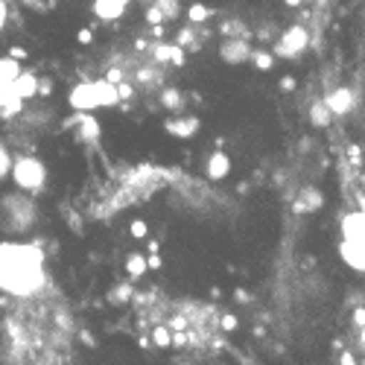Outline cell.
Instances as JSON below:
<instances>
[{
  "mask_svg": "<svg viewBox=\"0 0 365 365\" xmlns=\"http://www.w3.org/2000/svg\"><path fill=\"white\" fill-rule=\"evenodd\" d=\"M65 126H73V129H76V138H79V140H88V143L100 140V135H103L100 120L91 114V111H76V117H71Z\"/></svg>",
  "mask_w": 365,
  "mask_h": 365,
  "instance_id": "10",
  "label": "cell"
},
{
  "mask_svg": "<svg viewBox=\"0 0 365 365\" xmlns=\"http://www.w3.org/2000/svg\"><path fill=\"white\" fill-rule=\"evenodd\" d=\"M9 167H12V152L6 149L4 140H0V181L9 178Z\"/></svg>",
  "mask_w": 365,
  "mask_h": 365,
  "instance_id": "26",
  "label": "cell"
},
{
  "mask_svg": "<svg viewBox=\"0 0 365 365\" xmlns=\"http://www.w3.org/2000/svg\"><path fill=\"white\" fill-rule=\"evenodd\" d=\"M38 207L36 199L24 190H9L0 196V234L4 237H24L36 228Z\"/></svg>",
  "mask_w": 365,
  "mask_h": 365,
  "instance_id": "2",
  "label": "cell"
},
{
  "mask_svg": "<svg viewBox=\"0 0 365 365\" xmlns=\"http://www.w3.org/2000/svg\"><path fill=\"white\" fill-rule=\"evenodd\" d=\"M149 272V266H146V255H140V252H132L129 257H126V275L132 278V281H140L143 275Z\"/></svg>",
  "mask_w": 365,
  "mask_h": 365,
  "instance_id": "18",
  "label": "cell"
},
{
  "mask_svg": "<svg viewBox=\"0 0 365 365\" xmlns=\"http://www.w3.org/2000/svg\"><path fill=\"white\" fill-rule=\"evenodd\" d=\"M220 327H222L225 333H234V330L240 327V319H237L234 313H225V316H220Z\"/></svg>",
  "mask_w": 365,
  "mask_h": 365,
  "instance_id": "31",
  "label": "cell"
},
{
  "mask_svg": "<svg viewBox=\"0 0 365 365\" xmlns=\"http://www.w3.org/2000/svg\"><path fill=\"white\" fill-rule=\"evenodd\" d=\"M129 234H132L135 240H146V237H149V225H146V220H132Z\"/></svg>",
  "mask_w": 365,
  "mask_h": 365,
  "instance_id": "29",
  "label": "cell"
},
{
  "mask_svg": "<svg viewBox=\"0 0 365 365\" xmlns=\"http://www.w3.org/2000/svg\"><path fill=\"white\" fill-rule=\"evenodd\" d=\"M220 36H225V38H252V26H246L240 18H228L220 26Z\"/></svg>",
  "mask_w": 365,
  "mask_h": 365,
  "instance_id": "15",
  "label": "cell"
},
{
  "mask_svg": "<svg viewBox=\"0 0 365 365\" xmlns=\"http://www.w3.org/2000/svg\"><path fill=\"white\" fill-rule=\"evenodd\" d=\"M322 205H324V193L322 190L304 187V190H298V199L292 202V210H295V214H316Z\"/></svg>",
  "mask_w": 365,
  "mask_h": 365,
  "instance_id": "14",
  "label": "cell"
},
{
  "mask_svg": "<svg viewBox=\"0 0 365 365\" xmlns=\"http://www.w3.org/2000/svg\"><path fill=\"white\" fill-rule=\"evenodd\" d=\"M173 50H175V44H152V58H155L158 65H170V58H173Z\"/></svg>",
  "mask_w": 365,
  "mask_h": 365,
  "instance_id": "25",
  "label": "cell"
},
{
  "mask_svg": "<svg viewBox=\"0 0 365 365\" xmlns=\"http://www.w3.org/2000/svg\"><path fill=\"white\" fill-rule=\"evenodd\" d=\"M310 123H313L316 129H327V126L333 123V114H330V108L324 106V100H319V103L310 106Z\"/></svg>",
  "mask_w": 365,
  "mask_h": 365,
  "instance_id": "19",
  "label": "cell"
},
{
  "mask_svg": "<svg viewBox=\"0 0 365 365\" xmlns=\"http://www.w3.org/2000/svg\"><path fill=\"white\" fill-rule=\"evenodd\" d=\"M339 257L348 269L365 272V207L342 217L339 225Z\"/></svg>",
  "mask_w": 365,
  "mask_h": 365,
  "instance_id": "3",
  "label": "cell"
},
{
  "mask_svg": "<svg viewBox=\"0 0 365 365\" xmlns=\"http://www.w3.org/2000/svg\"><path fill=\"white\" fill-rule=\"evenodd\" d=\"M79 339H82L85 345H94V336H91V333H79Z\"/></svg>",
  "mask_w": 365,
  "mask_h": 365,
  "instance_id": "42",
  "label": "cell"
},
{
  "mask_svg": "<svg viewBox=\"0 0 365 365\" xmlns=\"http://www.w3.org/2000/svg\"><path fill=\"white\" fill-rule=\"evenodd\" d=\"M50 91H53V82L47 76H38V97H50Z\"/></svg>",
  "mask_w": 365,
  "mask_h": 365,
  "instance_id": "35",
  "label": "cell"
},
{
  "mask_svg": "<svg viewBox=\"0 0 365 365\" xmlns=\"http://www.w3.org/2000/svg\"><path fill=\"white\" fill-rule=\"evenodd\" d=\"M152 342H155L161 351L173 348V330H170V324H155V327H152Z\"/></svg>",
  "mask_w": 365,
  "mask_h": 365,
  "instance_id": "22",
  "label": "cell"
},
{
  "mask_svg": "<svg viewBox=\"0 0 365 365\" xmlns=\"http://www.w3.org/2000/svg\"><path fill=\"white\" fill-rule=\"evenodd\" d=\"M354 324H356V327L365 324V307H356V310H354Z\"/></svg>",
  "mask_w": 365,
  "mask_h": 365,
  "instance_id": "38",
  "label": "cell"
},
{
  "mask_svg": "<svg viewBox=\"0 0 365 365\" xmlns=\"http://www.w3.org/2000/svg\"><path fill=\"white\" fill-rule=\"evenodd\" d=\"M158 106L167 108V111H181V108H185V94L175 91V88H164L158 94Z\"/></svg>",
  "mask_w": 365,
  "mask_h": 365,
  "instance_id": "16",
  "label": "cell"
},
{
  "mask_svg": "<svg viewBox=\"0 0 365 365\" xmlns=\"http://www.w3.org/2000/svg\"><path fill=\"white\" fill-rule=\"evenodd\" d=\"M231 167H234V164H231V155L217 146V149L207 155V161H205V175H207V181H222V178H228Z\"/></svg>",
  "mask_w": 365,
  "mask_h": 365,
  "instance_id": "11",
  "label": "cell"
},
{
  "mask_svg": "<svg viewBox=\"0 0 365 365\" xmlns=\"http://www.w3.org/2000/svg\"><path fill=\"white\" fill-rule=\"evenodd\" d=\"M76 41L82 44V47H88L91 41H94V29H88V26H82L79 33H76Z\"/></svg>",
  "mask_w": 365,
  "mask_h": 365,
  "instance_id": "32",
  "label": "cell"
},
{
  "mask_svg": "<svg viewBox=\"0 0 365 365\" xmlns=\"http://www.w3.org/2000/svg\"><path fill=\"white\" fill-rule=\"evenodd\" d=\"M21 71H24V68H21V62L6 53L4 58H0V85H12V82H15V76H18Z\"/></svg>",
  "mask_w": 365,
  "mask_h": 365,
  "instance_id": "17",
  "label": "cell"
},
{
  "mask_svg": "<svg viewBox=\"0 0 365 365\" xmlns=\"http://www.w3.org/2000/svg\"><path fill=\"white\" fill-rule=\"evenodd\" d=\"M47 257L41 242L6 237L0 240V292L29 301L47 289Z\"/></svg>",
  "mask_w": 365,
  "mask_h": 365,
  "instance_id": "1",
  "label": "cell"
},
{
  "mask_svg": "<svg viewBox=\"0 0 365 365\" xmlns=\"http://www.w3.org/2000/svg\"><path fill=\"white\" fill-rule=\"evenodd\" d=\"M117 103H120L117 85L108 82L106 76L103 79H85L68 91V106L73 111H97V108H111Z\"/></svg>",
  "mask_w": 365,
  "mask_h": 365,
  "instance_id": "4",
  "label": "cell"
},
{
  "mask_svg": "<svg viewBox=\"0 0 365 365\" xmlns=\"http://www.w3.org/2000/svg\"><path fill=\"white\" fill-rule=\"evenodd\" d=\"M359 339H362V345H365V324L359 327Z\"/></svg>",
  "mask_w": 365,
  "mask_h": 365,
  "instance_id": "44",
  "label": "cell"
},
{
  "mask_svg": "<svg viewBox=\"0 0 365 365\" xmlns=\"http://www.w3.org/2000/svg\"><path fill=\"white\" fill-rule=\"evenodd\" d=\"M106 79L117 85V82H123V79H126V71H123V68H108V71H106Z\"/></svg>",
  "mask_w": 365,
  "mask_h": 365,
  "instance_id": "33",
  "label": "cell"
},
{
  "mask_svg": "<svg viewBox=\"0 0 365 365\" xmlns=\"http://www.w3.org/2000/svg\"><path fill=\"white\" fill-rule=\"evenodd\" d=\"M210 18H214V9H210V6H205V4H190L187 6V21L190 24H205Z\"/></svg>",
  "mask_w": 365,
  "mask_h": 365,
  "instance_id": "23",
  "label": "cell"
},
{
  "mask_svg": "<svg viewBox=\"0 0 365 365\" xmlns=\"http://www.w3.org/2000/svg\"><path fill=\"white\" fill-rule=\"evenodd\" d=\"M143 18H146V24H149V26H161V24H167V21H164V15H161V9H158L155 4H149V6H146Z\"/></svg>",
  "mask_w": 365,
  "mask_h": 365,
  "instance_id": "28",
  "label": "cell"
},
{
  "mask_svg": "<svg viewBox=\"0 0 365 365\" xmlns=\"http://www.w3.org/2000/svg\"><path fill=\"white\" fill-rule=\"evenodd\" d=\"M324 106L330 108L333 117H345L356 106V91L354 88H345V85L333 88V91H327V94H324Z\"/></svg>",
  "mask_w": 365,
  "mask_h": 365,
  "instance_id": "7",
  "label": "cell"
},
{
  "mask_svg": "<svg viewBox=\"0 0 365 365\" xmlns=\"http://www.w3.org/2000/svg\"><path fill=\"white\" fill-rule=\"evenodd\" d=\"M117 97H120V100H135V85L126 82V79L117 82Z\"/></svg>",
  "mask_w": 365,
  "mask_h": 365,
  "instance_id": "30",
  "label": "cell"
},
{
  "mask_svg": "<svg viewBox=\"0 0 365 365\" xmlns=\"http://www.w3.org/2000/svg\"><path fill=\"white\" fill-rule=\"evenodd\" d=\"M152 4L161 9L164 21H178V15H181V4H178V0H152Z\"/></svg>",
  "mask_w": 365,
  "mask_h": 365,
  "instance_id": "24",
  "label": "cell"
},
{
  "mask_svg": "<svg viewBox=\"0 0 365 365\" xmlns=\"http://www.w3.org/2000/svg\"><path fill=\"white\" fill-rule=\"evenodd\" d=\"M284 4H287V6H292V9H295V6H301V4H304V0H284Z\"/></svg>",
  "mask_w": 365,
  "mask_h": 365,
  "instance_id": "43",
  "label": "cell"
},
{
  "mask_svg": "<svg viewBox=\"0 0 365 365\" xmlns=\"http://www.w3.org/2000/svg\"><path fill=\"white\" fill-rule=\"evenodd\" d=\"M9 24V0H0V33L6 29Z\"/></svg>",
  "mask_w": 365,
  "mask_h": 365,
  "instance_id": "34",
  "label": "cell"
},
{
  "mask_svg": "<svg viewBox=\"0 0 365 365\" xmlns=\"http://www.w3.org/2000/svg\"><path fill=\"white\" fill-rule=\"evenodd\" d=\"M129 6H132V0H94V4H91V12H94V18L103 24H117L129 12Z\"/></svg>",
  "mask_w": 365,
  "mask_h": 365,
  "instance_id": "9",
  "label": "cell"
},
{
  "mask_svg": "<svg viewBox=\"0 0 365 365\" xmlns=\"http://www.w3.org/2000/svg\"><path fill=\"white\" fill-rule=\"evenodd\" d=\"M304 50H310V29L304 26V24L287 26L284 33L278 36V41L272 44V53H275V58H287V62L304 56Z\"/></svg>",
  "mask_w": 365,
  "mask_h": 365,
  "instance_id": "6",
  "label": "cell"
},
{
  "mask_svg": "<svg viewBox=\"0 0 365 365\" xmlns=\"http://www.w3.org/2000/svg\"><path fill=\"white\" fill-rule=\"evenodd\" d=\"M132 298V284H120L114 292H108V301L111 304H126Z\"/></svg>",
  "mask_w": 365,
  "mask_h": 365,
  "instance_id": "27",
  "label": "cell"
},
{
  "mask_svg": "<svg viewBox=\"0 0 365 365\" xmlns=\"http://www.w3.org/2000/svg\"><path fill=\"white\" fill-rule=\"evenodd\" d=\"M295 88H298V82H295V76H289V73H287V76L281 79V91H287V94H289V91H295Z\"/></svg>",
  "mask_w": 365,
  "mask_h": 365,
  "instance_id": "37",
  "label": "cell"
},
{
  "mask_svg": "<svg viewBox=\"0 0 365 365\" xmlns=\"http://www.w3.org/2000/svg\"><path fill=\"white\" fill-rule=\"evenodd\" d=\"M234 298H237L240 304H252V295H249L246 289H237V292H234Z\"/></svg>",
  "mask_w": 365,
  "mask_h": 365,
  "instance_id": "40",
  "label": "cell"
},
{
  "mask_svg": "<svg viewBox=\"0 0 365 365\" xmlns=\"http://www.w3.org/2000/svg\"><path fill=\"white\" fill-rule=\"evenodd\" d=\"M9 56L18 58V62H24V58H26V50H24V47H9Z\"/></svg>",
  "mask_w": 365,
  "mask_h": 365,
  "instance_id": "39",
  "label": "cell"
},
{
  "mask_svg": "<svg viewBox=\"0 0 365 365\" xmlns=\"http://www.w3.org/2000/svg\"><path fill=\"white\" fill-rule=\"evenodd\" d=\"M9 88H12V94H15L18 100H24V103H26V100H36V97H38V73L21 71Z\"/></svg>",
  "mask_w": 365,
  "mask_h": 365,
  "instance_id": "12",
  "label": "cell"
},
{
  "mask_svg": "<svg viewBox=\"0 0 365 365\" xmlns=\"http://www.w3.org/2000/svg\"><path fill=\"white\" fill-rule=\"evenodd\" d=\"M146 266H149V269H161V266H164L161 255H158V252H149V255H146Z\"/></svg>",
  "mask_w": 365,
  "mask_h": 365,
  "instance_id": "36",
  "label": "cell"
},
{
  "mask_svg": "<svg viewBox=\"0 0 365 365\" xmlns=\"http://www.w3.org/2000/svg\"><path fill=\"white\" fill-rule=\"evenodd\" d=\"M161 79H164V73H161L158 68H140V71L135 73V85H138V88H158Z\"/></svg>",
  "mask_w": 365,
  "mask_h": 365,
  "instance_id": "20",
  "label": "cell"
},
{
  "mask_svg": "<svg viewBox=\"0 0 365 365\" xmlns=\"http://www.w3.org/2000/svg\"><path fill=\"white\" fill-rule=\"evenodd\" d=\"M348 155H351L354 167H359V146H348Z\"/></svg>",
  "mask_w": 365,
  "mask_h": 365,
  "instance_id": "41",
  "label": "cell"
},
{
  "mask_svg": "<svg viewBox=\"0 0 365 365\" xmlns=\"http://www.w3.org/2000/svg\"><path fill=\"white\" fill-rule=\"evenodd\" d=\"M249 62H255V68L260 73H269L272 68H275V53H272V50H255L252 47V58H249Z\"/></svg>",
  "mask_w": 365,
  "mask_h": 365,
  "instance_id": "21",
  "label": "cell"
},
{
  "mask_svg": "<svg viewBox=\"0 0 365 365\" xmlns=\"http://www.w3.org/2000/svg\"><path fill=\"white\" fill-rule=\"evenodd\" d=\"M164 129L173 135V138H181V140H187L199 132V117L187 114V117H170L164 120Z\"/></svg>",
  "mask_w": 365,
  "mask_h": 365,
  "instance_id": "13",
  "label": "cell"
},
{
  "mask_svg": "<svg viewBox=\"0 0 365 365\" xmlns=\"http://www.w3.org/2000/svg\"><path fill=\"white\" fill-rule=\"evenodd\" d=\"M9 178L18 190H24L29 196H38L47 187V164L36 155H18V158H12Z\"/></svg>",
  "mask_w": 365,
  "mask_h": 365,
  "instance_id": "5",
  "label": "cell"
},
{
  "mask_svg": "<svg viewBox=\"0 0 365 365\" xmlns=\"http://www.w3.org/2000/svg\"><path fill=\"white\" fill-rule=\"evenodd\" d=\"M220 58L225 65H231V68L246 65L252 58V41L249 38H225L220 44Z\"/></svg>",
  "mask_w": 365,
  "mask_h": 365,
  "instance_id": "8",
  "label": "cell"
}]
</instances>
